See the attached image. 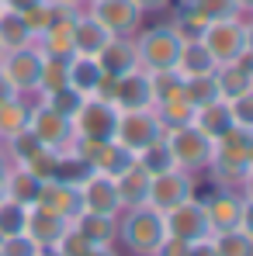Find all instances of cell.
<instances>
[{
    "mask_svg": "<svg viewBox=\"0 0 253 256\" xmlns=\"http://www.w3.org/2000/svg\"><path fill=\"white\" fill-rule=\"evenodd\" d=\"M4 149H7L11 163H14V166H21L25 160H32L39 149H45V146L35 138V135H32V132H28V128H25V132H18L14 138H7V142H4Z\"/></svg>",
    "mask_w": 253,
    "mask_h": 256,
    "instance_id": "42",
    "label": "cell"
},
{
    "mask_svg": "<svg viewBox=\"0 0 253 256\" xmlns=\"http://www.w3.org/2000/svg\"><path fill=\"white\" fill-rule=\"evenodd\" d=\"M52 14H56V4H49V0H39L35 7H28V10L21 14V18H25V24H28V32H32V38H39L45 28H49Z\"/></svg>",
    "mask_w": 253,
    "mask_h": 256,
    "instance_id": "43",
    "label": "cell"
},
{
    "mask_svg": "<svg viewBox=\"0 0 253 256\" xmlns=\"http://www.w3.org/2000/svg\"><path fill=\"white\" fill-rule=\"evenodd\" d=\"M194 190H198V173L180 170V166H177V170H167V173L149 176L146 204H149V208H156L160 214H167L170 208H177V204L191 201V198H194Z\"/></svg>",
    "mask_w": 253,
    "mask_h": 256,
    "instance_id": "7",
    "label": "cell"
},
{
    "mask_svg": "<svg viewBox=\"0 0 253 256\" xmlns=\"http://www.w3.org/2000/svg\"><path fill=\"white\" fill-rule=\"evenodd\" d=\"M87 256H122V253H118L115 246H97V250H90Z\"/></svg>",
    "mask_w": 253,
    "mask_h": 256,
    "instance_id": "52",
    "label": "cell"
},
{
    "mask_svg": "<svg viewBox=\"0 0 253 256\" xmlns=\"http://www.w3.org/2000/svg\"><path fill=\"white\" fill-rule=\"evenodd\" d=\"M115 187H118L122 212L125 208H139V204H146V194H149V173L142 170L139 163H132L125 173L115 176Z\"/></svg>",
    "mask_w": 253,
    "mask_h": 256,
    "instance_id": "25",
    "label": "cell"
},
{
    "mask_svg": "<svg viewBox=\"0 0 253 256\" xmlns=\"http://www.w3.org/2000/svg\"><path fill=\"white\" fill-rule=\"evenodd\" d=\"M201 42L211 52V59L222 66V62H232L239 52L253 48V28L250 18H229V21H208V28L201 32Z\"/></svg>",
    "mask_w": 253,
    "mask_h": 256,
    "instance_id": "3",
    "label": "cell"
},
{
    "mask_svg": "<svg viewBox=\"0 0 253 256\" xmlns=\"http://www.w3.org/2000/svg\"><path fill=\"white\" fill-rule=\"evenodd\" d=\"M167 239V225L163 214L149 204L139 208H125L118 214V246L132 256H153L156 246Z\"/></svg>",
    "mask_w": 253,
    "mask_h": 256,
    "instance_id": "2",
    "label": "cell"
},
{
    "mask_svg": "<svg viewBox=\"0 0 253 256\" xmlns=\"http://www.w3.org/2000/svg\"><path fill=\"white\" fill-rule=\"evenodd\" d=\"M101 66H97V59L94 56H70L66 59V84L73 86V90H80L84 97L94 94V86L101 84Z\"/></svg>",
    "mask_w": 253,
    "mask_h": 256,
    "instance_id": "26",
    "label": "cell"
},
{
    "mask_svg": "<svg viewBox=\"0 0 253 256\" xmlns=\"http://www.w3.org/2000/svg\"><path fill=\"white\" fill-rule=\"evenodd\" d=\"M132 163H135V152H132V149H125L122 142L108 138V142H97V149H94V156H90L87 170H97V173H108V176H118V173H125Z\"/></svg>",
    "mask_w": 253,
    "mask_h": 256,
    "instance_id": "21",
    "label": "cell"
},
{
    "mask_svg": "<svg viewBox=\"0 0 253 256\" xmlns=\"http://www.w3.org/2000/svg\"><path fill=\"white\" fill-rule=\"evenodd\" d=\"M108 38L111 35L87 14V7H80L77 10V24H73V56H97Z\"/></svg>",
    "mask_w": 253,
    "mask_h": 256,
    "instance_id": "23",
    "label": "cell"
},
{
    "mask_svg": "<svg viewBox=\"0 0 253 256\" xmlns=\"http://www.w3.org/2000/svg\"><path fill=\"white\" fill-rule=\"evenodd\" d=\"M39 187H42L39 176H32L25 166H11L7 180H4V198H11V201H18V204L28 208V204L39 201Z\"/></svg>",
    "mask_w": 253,
    "mask_h": 256,
    "instance_id": "29",
    "label": "cell"
},
{
    "mask_svg": "<svg viewBox=\"0 0 253 256\" xmlns=\"http://www.w3.org/2000/svg\"><path fill=\"white\" fill-rule=\"evenodd\" d=\"M0 4H4L7 10H18V14H25V10H28V7H35L39 0H0Z\"/></svg>",
    "mask_w": 253,
    "mask_h": 256,
    "instance_id": "50",
    "label": "cell"
},
{
    "mask_svg": "<svg viewBox=\"0 0 253 256\" xmlns=\"http://www.w3.org/2000/svg\"><path fill=\"white\" fill-rule=\"evenodd\" d=\"M90 250H94V246L87 242V239L77 232V228H73V225H70V228L63 232V239L56 242V253H59V256H87Z\"/></svg>",
    "mask_w": 253,
    "mask_h": 256,
    "instance_id": "44",
    "label": "cell"
},
{
    "mask_svg": "<svg viewBox=\"0 0 253 256\" xmlns=\"http://www.w3.org/2000/svg\"><path fill=\"white\" fill-rule=\"evenodd\" d=\"M142 14H153V10H167L170 7V0H132Z\"/></svg>",
    "mask_w": 253,
    "mask_h": 256,
    "instance_id": "48",
    "label": "cell"
},
{
    "mask_svg": "<svg viewBox=\"0 0 253 256\" xmlns=\"http://www.w3.org/2000/svg\"><path fill=\"white\" fill-rule=\"evenodd\" d=\"M153 111H156V118H160V125L163 132H173V128H184L194 122V108L177 94V97H170V100H160V104H153Z\"/></svg>",
    "mask_w": 253,
    "mask_h": 256,
    "instance_id": "33",
    "label": "cell"
},
{
    "mask_svg": "<svg viewBox=\"0 0 253 256\" xmlns=\"http://www.w3.org/2000/svg\"><path fill=\"white\" fill-rule=\"evenodd\" d=\"M180 97L198 111L211 100H218V86H215V76L205 73V76H184V86H180Z\"/></svg>",
    "mask_w": 253,
    "mask_h": 256,
    "instance_id": "34",
    "label": "cell"
},
{
    "mask_svg": "<svg viewBox=\"0 0 253 256\" xmlns=\"http://www.w3.org/2000/svg\"><path fill=\"white\" fill-rule=\"evenodd\" d=\"M84 7L108 35H135L142 28V10L132 0H87Z\"/></svg>",
    "mask_w": 253,
    "mask_h": 256,
    "instance_id": "11",
    "label": "cell"
},
{
    "mask_svg": "<svg viewBox=\"0 0 253 256\" xmlns=\"http://www.w3.org/2000/svg\"><path fill=\"white\" fill-rule=\"evenodd\" d=\"M167 146L173 152V160H177V166L191 173H201L211 163V152H215V138H208L194 122L167 132Z\"/></svg>",
    "mask_w": 253,
    "mask_h": 256,
    "instance_id": "6",
    "label": "cell"
},
{
    "mask_svg": "<svg viewBox=\"0 0 253 256\" xmlns=\"http://www.w3.org/2000/svg\"><path fill=\"white\" fill-rule=\"evenodd\" d=\"M115 122H118V108L97 97H87L84 108L73 114V135L77 138H97L108 142L115 138Z\"/></svg>",
    "mask_w": 253,
    "mask_h": 256,
    "instance_id": "15",
    "label": "cell"
},
{
    "mask_svg": "<svg viewBox=\"0 0 253 256\" xmlns=\"http://www.w3.org/2000/svg\"><path fill=\"white\" fill-rule=\"evenodd\" d=\"M42 62H45V52L39 45H25V48H14V52H4L0 59V70L4 76L11 80V86L21 94V97H35L39 90V73H42Z\"/></svg>",
    "mask_w": 253,
    "mask_h": 256,
    "instance_id": "9",
    "label": "cell"
},
{
    "mask_svg": "<svg viewBox=\"0 0 253 256\" xmlns=\"http://www.w3.org/2000/svg\"><path fill=\"white\" fill-rule=\"evenodd\" d=\"M94 59H97V66H101L104 76H125V73H132V70L139 66L135 38H132V35H111Z\"/></svg>",
    "mask_w": 253,
    "mask_h": 256,
    "instance_id": "18",
    "label": "cell"
},
{
    "mask_svg": "<svg viewBox=\"0 0 253 256\" xmlns=\"http://www.w3.org/2000/svg\"><path fill=\"white\" fill-rule=\"evenodd\" d=\"M32 100H35V97H21V94H18V97H11V100L0 104V142H7V138H14L18 132L28 128Z\"/></svg>",
    "mask_w": 253,
    "mask_h": 256,
    "instance_id": "27",
    "label": "cell"
},
{
    "mask_svg": "<svg viewBox=\"0 0 253 256\" xmlns=\"http://www.w3.org/2000/svg\"><path fill=\"white\" fill-rule=\"evenodd\" d=\"M25 214H28L25 204L11 201V198H0V239L21 236L25 232Z\"/></svg>",
    "mask_w": 253,
    "mask_h": 256,
    "instance_id": "39",
    "label": "cell"
},
{
    "mask_svg": "<svg viewBox=\"0 0 253 256\" xmlns=\"http://www.w3.org/2000/svg\"><path fill=\"white\" fill-rule=\"evenodd\" d=\"M28 132L42 142L45 149H56V152H66L70 142H73V122L63 118V114H56L52 108H45L42 100H32Z\"/></svg>",
    "mask_w": 253,
    "mask_h": 256,
    "instance_id": "14",
    "label": "cell"
},
{
    "mask_svg": "<svg viewBox=\"0 0 253 256\" xmlns=\"http://www.w3.org/2000/svg\"><path fill=\"white\" fill-rule=\"evenodd\" d=\"M149 84H153V104H160V100H170V97L180 94L184 76L170 66V70H156V73H149Z\"/></svg>",
    "mask_w": 253,
    "mask_h": 256,
    "instance_id": "41",
    "label": "cell"
},
{
    "mask_svg": "<svg viewBox=\"0 0 253 256\" xmlns=\"http://www.w3.org/2000/svg\"><path fill=\"white\" fill-rule=\"evenodd\" d=\"M11 97H18V90L11 86V80H7V76H4V70H0V104H4V100H11Z\"/></svg>",
    "mask_w": 253,
    "mask_h": 256,
    "instance_id": "51",
    "label": "cell"
},
{
    "mask_svg": "<svg viewBox=\"0 0 253 256\" xmlns=\"http://www.w3.org/2000/svg\"><path fill=\"white\" fill-rule=\"evenodd\" d=\"M187 256H218V250H215V242H211V236H208V239L191 242V246H187Z\"/></svg>",
    "mask_w": 253,
    "mask_h": 256,
    "instance_id": "47",
    "label": "cell"
},
{
    "mask_svg": "<svg viewBox=\"0 0 253 256\" xmlns=\"http://www.w3.org/2000/svg\"><path fill=\"white\" fill-rule=\"evenodd\" d=\"M21 166L32 173V176H39V180H52V176H59V173L66 170V160H63V152H56V149H39V152H35L32 160H25Z\"/></svg>",
    "mask_w": 253,
    "mask_h": 256,
    "instance_id": "37",
    "label": "cell"
},
{
    "mask_svg": "<svg viewBox=\"0 0 253 256\" xmlns=\"http://www.w3.org/2000/svg\"><path fill=\"white\" fill-rule=\"evenodd\" d=\"M194 125L201 128L208 138H218V135H225L229 128L236 125L232 122V111H229V100H211V104H205V108H198L194 111Z\"/></svg>",
    "mask_w": 253,
    "mask_h": 256,
    "instance_id": "28",
    "label": "cell"
},
{
    "mask_svg": "<svg viewBox=\"0 0 253 256\" xmlns=\"http://www.w3.org/2000/svg\"><path fill=\"white\" fill-rule=\"evenodd\" d=\"M77 180V190H80V201H84V212L94 214H111L118 218L122 214V201H118V187H115V176L97 170H84Z\"/></svg>",
    "mask_w": 253,
    "mask_h": 256,
    "instance_id": "10",
    "label": "cell"
},
{
    "mask_svg": "<svg viewBox=\"0 0 253 256\" xmlns=\"http://www.w3.org/2000/svg\"><path fill=\"white\" fill-rule=\"evenodd\" d=\"M205 21H229V18H246L239 0H187Z\"/></svg>",
    "mask_w": 253,
    "mask_h": 256,
    "instance_id": "38",
    "label": "cell"
},
{
    "mask_svg": "<svg viewBox=\"0 0 253 256\" xmlns=\"http://www.w3.org/2000/svg\"><path fill=\"white\" fill-rule=\"evenodd\" d=\"M115 108L118 111H132V108H153V84L146 70H132L125 76H118V90H115Z\"/></svg>",
    "mask_w": 253,
    "mask_h": 256,
    "instance_id": "20",
    "label": "cell"
},
{
    "mask_svg": "<svg viewBox=\"0 0 253 256\" xmlns=\"http://www.w3.org/2000/svg\"><path fill=\"white\" fill-rule=\"evenodd\" d=\"M229 111H232V122H236V125H250L253 128V94L229 100Z\"/></svg>",
    "mask_w": 253,
    "mask_h": 256,
    "instance_id": "46",
    "label": "cell"
},
{
    "mask_svg": "<svg viewBox=\"0 0 253 256\" xmlns=\"http://www.w3.org/2000/svg\"><path fill=\"white\" fill-rule=\"evenodd\" d=\"M211 76H215V86H218V97L222 100H236V97L253 94V48L239 52L232 62L215 66Z\"/></svg>",
    "mask_w": 253,
    "mask_h": 256,
    "instance_id": "16",
    "label": "cell"
},
{
    "mask_svg": "<svg viewBox=\"0 0 253 256\" xmlns=\"http://www.w3.org/2000/svg\"><path fill=\"white\" fill-rule=\"evenodd\" d=\"M184 256H187V253H184Z\"/></svg>",
    "mask_w": 253,
    "mask_h": 256,
    "instance_id": "58",
    "label": "cell"
},
{
    "mask_svg": "<svg viewBox=\"0 0 253 256\" xmlns=\"http://www.w3.org/2000/svg\"><path fill=\"white\" fill-rule=\"evenodd\" d=\"M208 180L225 190H246L250 194V176H253V128L250 125H232L225 135L215 138L211 163L205 166Z\"/></svg>",
    "mask_w": 253,
    "mask_h": 256,
    "instance_id": "1",
    "label": "cell"
},
{
    "mask_svg": "<svg viewBox=\"0 0 253 256\" xmlns=\"http://www.w3.org/2000/svg\"><path fill=\"white\" fill-rule=\"evenodd\" d=\"M0 59H4V45H0Z\"/></svg>",
    "mask_w": 253,
    "mask_h": 256,
    "instance_id": "55",
    "label": "cell"
},
{
    "mask_svg": "<svg viewBox=\"0 0 253 256\" xmlns=\"http://www.w3.org/2000/svg\"><path fill=\"white\" fill-rule=\"evenodd\" d=\"M59 86H66V59H59V56H45L42 73H39V90H35V97L52 94V90H59Z\"/></svg>",
    "mask_w": 253,
    "mask_h": 256,
    "instance_id": "40",
    "label": "cell"
},
{
    "mask_svg": "<svg viewBox=\"0 0 253 256\" xmlns=\"http://www.w3.org/2000/svg\"><path fill=\"white\" fill-rule=\"evenodd\" d=\"M73 228L84 236L94 250H97V246H118V218H111V214L84 212L73 222Z\"/></svg>",
    "mask_w": 253,
    "mask_h": 256,
    "instance_id": "22",
    "label": "cell"
},
{
    "mask_svg": "<svg viewBox=\"0 0 253 256\" xmlns=\"http://www.w3.org/2000/svg\"><path fill=\"white\" fill-rule=\"evenodd\" d=\"M167 132L160 125L156 111L153 108H132V111H118V122H115V142H122L125 149L139 152L146 149L149 142L163 138Z\"/></svg>",
    "mask_w": 253,
    "mask_h": 256,
    "instance_id": "8",
    "label": "cell"
},
{
    "mask_svg": "<svg viewBox=\"0 0 253 256\" xmlns=\"http://www.w3.org/2000/svg\"><path fill=\"white\" fill-rule=\"evenodd\" d=\"M205 201V214H208V228L215 232H229V228H250V194L246 190H225L215 187Z\"/></svg>",
    "mask_w": 253,
    "mask_h": 256,
    "instance_id": "5",
    "label": "cell"
},
{
    "mask_svg": "<svg viewBox=\"0 0 253 256\" xmlns=\"http://www.w3.org/2000/svg\"><path fill=\"white\" fill-rule=\"evenodd\" d=\"M77 10H80V7H56L49 28L35 38V45L42 48L45 56H59V59H70V56H73V24H77Z\"/></svg>",
    "mask_w": 253,
    "mask_h": 256,
    "instance_id": "17",
    "label": "cell"
},
{
    "mask_svg": "<svg viewBox=\"0 0 253 256\" xmlns=\"http://www.w3.org/2000/svg\"><path fill=\"white\" fill-rule=\"evenodd\" d=\"M0 10H4V4H0Z\"/></svg>",
    "mask_w": 253,
    "mask_h": 256,
    "instance_id": "56",
    "label": "cell"
},
{
    "mask_svg": "<svg viewBox=\"0 0 253 256\" xmlns=\"http://www.w3.org/2000/svg\"><path fill=\"white\" fill-rule=\"evenodd\" d=\"M163 225H167V236L180 239V242H187V246L211 236L208 214H205V201H201V198H191V201L170 208V212L163 214Z\"/></svg>",
    "mask_w": 253,
    "mask_h": 256,
    "instance_id": "12",
    "label": "cell"
},
{
    "mask_svg": "<svg viewBox=\"0 0 253 256\" xmlns=\"http://www.w3.org/2000/svg\"><path fill=\"white\" fill-rule=\"evenodd\" d=\"M215 59H211V52L205 48L201 38H194V42H180V52H177V62H173V70L180 73V76H205V73H215Z\"/></svg>",
    "mask_w": 253,
    "mask_h": 256,
    "instance_id": "24",
    "label": "cell"
},
{
    "mask_svg": "<svg viewBox=\"0 0 253 256\" xmlns=\"http://www.w3.org/2000/svg\"><path fill=\"white\" fill-rule=\"evenodd\" d=\"M135 56H139V70L156 73V70H170L177 62L180 52V38L170 24H153L146 32H135Z\"/></svg>",
    "mask_w": 253,
    "mask_h": 256,
    "instance_id": "4",
    "label": "cell"
},
{
    "mask_svg": "<svg viewBox=\"0 0 253 256\" xmlns=\"http://www.w3.org/2000/svg\"><path fill=\"white\" fill-rule=\"evenodd\" d=\"M39 256H59V253H56V246H42V250H39Z\"/></svg>",
    "mask_w": 253,
    "mask_h": 256,
    "instance_id": "54",
    "label": "cell"
},
{
    "mask_svg": "<svg viewBox=\"0 0 253 256\" xmlns=\"http://www.w3.org/2000/svg\"><path fill=\"white\" fill-rule=\"evenodd\" d=\"M49 4H56V7H84L87 0H49Z\"/></svg>",
    "mask_w": 253,
    "mask_h": 256,
    "instance_id": "53",
    "label": "cell"
},
{
    "mask_svg": "<svg viewBox=\"0 0 253 256\" xmlns=\"http://www.w3.org/2000/svg\"><path fill=\"white\" fill-rule=\"evenodd\" d=\"M0 198H4V194H0Z\"/></svg>",
    "mask_w": 253,
    "mask_h": 256,
    "instance_id": "57",
    "label": "cell"
},
{
    "mask_svg": "<svg viewBox=\"0 0 253 256\" xmlns=\"http://www.w3.org/2000/svg\"><path fill=\"white\" fill-rule=\"evenodd\" d=\"M39 242L28 239L25 232L21 236H11V239H0V256H39Z\"/></svg>",
    "mask_w": 253,
    "mask_h": 256,
    "instance_id": "45",
    "label": "cell"
},
{
    "mask_svg": "<svg viewBox=\"0 0 253 256\" xmlns=\"http://www.w3.org/2000/svg\"><path fill=\"white\" fill-rule=\"evenodd\" d=\"M135 163L149 173V176L167 173V170H177V160H173V152H170V146H167V135L156 138V142H149L146 149H139V152H135Z\"/></svg>",
    "mask_w": 253,
    "mask_h": 256,
    "instance_id": "32",
    "label": "cell"
},
{
    "mask_svg": "<svg viewBox=\"0 0 253 256\" xmlns=\"http://www.w3.org/2000/svg\"><path fill=\"white\" fill-rule=\"evenodd\" d=\"M11 156H7V149H4V142H0V194H4V180H7V173H11Z\"/></svg>",
    "mask_w": 253,
    "mask_h": 256,
    "instance_id": "49",
    "label": "cell"
},
{
    "mask_svg": "<svg viewBox=\"0 0 253 256\" xmlns=\"http://www.w3.org/2000/svg\"><path fill=\"white\" fill-rule=\"evenodd\" d=\"M32 32H28V24H25V18L18 14V10H0V45H4V52H14V48H25V45H32Z\"/></svg>",
    "mask_w": 253,
    "mask_h": 256,
    "instance_id": "31",
    "label": "cell"
},
{
    "mask_svg": "<svg viewBox=\"0 0 253 256\" xmlns=\"http://www.w3.org/2000/svg\"><path fill=\"white\" fill-rule=\"evenodd\" d=\"M170 28L177 32V38H180V42H194V38H201V32L208 28V21H205V18H201L187 0H180V4H173Z\"/></svg>",
    "mask_w": 253,
    "mask_h": 256,
    "instance_id": "30",
    "label": "cell"
},
{
    "mask_svg": "<svg viewBox=\"0 0 253 256\" xmlns=\"http://www.w3.org/2000/svg\"><path fill=\"white\" fill-rule=\"evenodd\" d=\"M35 100H42L45 108H52L56 114H63V118H70L73 122V114L84 108V94L80 90H73V86L66 84V86H59V90H52V94H42V97H35Z\"/></svg>",
    "mask_w": 253,
    "mask_h": 256,
    "instance_id": "36",
    "label": "cell"
},
{
    "mask_svg": "<svg viewBox=\"0 0 253 256\" xmlns=\"http://www.w3.org/2000/svg\"><path fill=\"white\" fill-rule=\"evenodd\" d=\"M218 256H253V228H229L211 236Z\"/></svg>",
    "mask_w": 253,
    "mask_h": 256,
    "instance_id": "35",
    "label": "cell"
},
{
    "mask_svg": "<svg viewBox=\"0 0 253 256\" xmlns=\"http://www.w3.org/2000/svg\"><path fill=\"white\" fill-rule=\"evenodd\" d=\"M35 204L45 208V212H56L59 218H66V222H77V218L84 214V201H80L77 180L66 176V173H59V176H52V180H42Z\"/></svg>",
    "mask_w": 253,
    "mask_h": 256,
    "instance_id": "13",
    "label": "cell"
},
{
    "mask_svg": "<svg viewBox=\"0 0 253 256\" xmlns=\"http://www.w3.org/2000/svg\"><path fill=\"white\" fill-rule=\"evenodd\" d=\"M70 225H73V222L59 218L56 212H45V208H39V204H28V214H25V236L35 239L39 246H56Z\"/></svg>",
    "mask_w": 253,
    "mask_h": 256,
    "instance_id": "19",
    "label": "cell"
}]
</instances>
